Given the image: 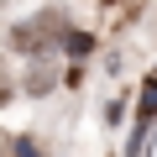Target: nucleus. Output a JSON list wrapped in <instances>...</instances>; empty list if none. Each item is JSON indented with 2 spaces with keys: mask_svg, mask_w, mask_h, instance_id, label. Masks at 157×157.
Instances as JSON below:
<instances>
[{
  "mask_svg": "<svg viewBox=\"0 0 157 157\" xmlns=\"http://www.w3.org/2000/svg\"><path fill=\"white\" fill-rule=\"evenodd\" d=\"M42 32H47L42 21H26V26H16V37H11V47H16V52H37V47L47 42Z\"/></svg>",
  "mask_w": 157,
  "mask_h": 157,
  "instance_id": "1",
  "label": "nucleus"
},
{
  "mask_svg": "<svg viewBox=\"0 0 157 157\" xmlns=\"http://www.w3.org/2000/svg\"><path fill=\"white\" fill-rule=\"evenodd\" d=\"M157 121V73L147 78V89H141V121H136V131H147Z\"/></svg>",
  "mask_w": 157,
  "mask_h": 157,
  "instance_id": "2",
  "label": "nucleus"
},
{
  "mask_svg": "<svg viewBox=\"0 0 157 157\" xmlns=\"http://www.w3.org/2000/svg\"><path fill=\"white\" fill-rule=\"evenodd\" d=\"M16 157H37V147H32V141L21 136V141H16Z\"/></svg>",
  "mask_w": 157,
  "mask_h": 157,
  "instance_id": "3",
  "label": "nucleus"
}]
</instances>
